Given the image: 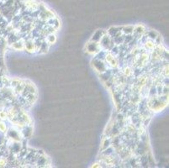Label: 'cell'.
<instances>
[{"label": "cell", "mask_w": 169, "mask_h": 168, "mask_svg": "<svg viewBox=\"0 0 169 168\" xmlns=\"http://www.w3.org/2000/svg\"><path fill=\"white\" fill-rule=\"evenodd\" d=\"M106 61H107L111 66H113V67H115L117 65L116 60H115V58H114V56L112 55H110V54H109V55H106Z\"/></svg>", "instance_id": "obj_1"}, {"label": "cell", "mask_w": 169, "mask_h": 168, "mask_svg": "<svg viewBox=\"0 0 169 168\" xmlns=\"http://www.w3.org/2000/svg\"><path fill=\"white\" fill-rule=\"evenodd\" d=\"M123 72H124V74L126 75V76H129L131 75V73H132V70H131V68H130V67H126V68L124 69Z\"/></svg>", "instance_id": "obj_2"}, {"label": "cell", "mask_w": 169, "mask_h": 168, "mask_svg": "<svg viewBox=\"0 0 169 168\" xmlns=\"http://www.w3.org/2000/svg\"><path fill=\"white\" fill-rule=\"evenodd\" d=\"M6 125H5V124L3 122H0V130L2 132H4L5 130H6Z\"/></svg>", "instance_id": "obj_3"}]
</instances>
